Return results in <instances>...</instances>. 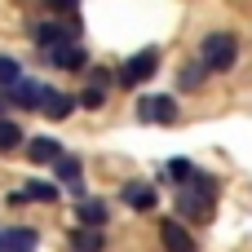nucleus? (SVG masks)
<instances>
[{
	"label": "nucleus",
	"instance_id": "nucleus-7",
	"mask_svg": "<svg viewBox=\"0 0 252 252\" xmlns=\"http://www.w3.org/2000/svg\"><path fill=\"white\" fill-rule=\"evenodd\" d=\"M159 244H164V252H199V244L190 239V230L182 221H164L159 226Z\"/></svg>",
	"mask_w": 252,
	"mask_h": 252
},
{
	"label": "nucleus",
	"instance_id": "nucleus-11",
	"mask_svg": "<svg viewBox=\"0 0 252 252\" xmlns=\"http://www.w3.org/2000/svg\"><path fill=\"white\" fill-rule=\"evenodd\" d=\"M62 155H66V151H62L53 137H31V142H27V159H35V164H58Z\"/></svg>",
	"mask_w": 252,
	"mask_h": 252
},
{
	"label": "nucleus",
	"instance_id": "nucleus-24",
	"mask_svg": "<svg viewBox=\"0 0 252 252\" xmlns=\"http://www.w3.org/2000/svg\"><path fill=\"white\" fill-rule=\"evenodd\" d=\"M0 252H9V248H4V235H0Z\"/></svg>",
	"mask_w": 252,
	"mask_h": 252
},
{
	"label": "nucleus",
	"instance_id": "nucleus-2",
	"mask_svg": "<svg viewBox=\"0 0 252 252\" xmlns=\"http://www.w3.org/2000/svg\"><path fill=\"white\" fill-rule=\"evenodd\" d=\"M199 58L208 62V71H230L235 58H239V40H235L230 31H213V35H204Z\"/></svg>",
	"mask_w": 252,
	"mask_h": 252
},
{
	"label": "nucleus",
	"instance_id": "nucleus-21",
	"mask_svg": "<svg viewBox=\"0 0 252 252\" xmlns=\"http://www.w3.org/2000/svg\"><path fill=\"white\" fill-rule=\"evenodd\" d=\"M18 75H22V71H18V62H13V58H0V84L9 89V84H13Z\"/></svg>",
	"mask_w": 252,
	"mask_h": 252
},
{
	"label": "nucleus",
	"instance_id": "nucleus-14",
	"mask_svg": "<svg viewBox=\"0 0 252 252\" xmlns=\"http://www.w3.org/2000/svg\"><path fill=\"white\" fill-rule=\"evenodd\" d=\"M71 111H75V97H71V93L49 89V97H44V115H49V120H66Z\"/></svg>",
	"mask_w": 252,
	"mask_h": 252
},
{
	"label": "nucleus",
	"instance_id": "nucleus-23",
	"mask_svg": "<svg viewBox=\"0 0 252 252\" xmlns=\"http://www.w3.org/2000/svg\"><path fill=\"white\" fill-rule=\"evenodd\" d=\"M49 9H80V0H44Z\"/></svg>",
	"mask_w": 252,
	"mask_h": 252
},
{
	"label": "nucleus",
	"instance_id": "nucleus-17",
	"mask_svg": "<svg viewBox=\"0 0 252 252\" xmlns=\"http://www.w3.org/2000/svg\"><path fill=\"white\" fill-rule=\"evenodd\" d=\"M13 146H22V128L13 120H0V151H13Z\"/></svg>",
	"mask_w": 252,
	"mask_h": 252
},
{
	"label": "nucleus",
	"instance_id": "nucleus-18",
	"mask_svg": "<svg viewBox=\"0 0 252 252\" xmlns=\"http://www.w3.org/2000/svg\"><path fill=\"white\" fill-rule=\"evenodd\" d=\"M208 75V62L199 58V62H190L186 71H182V89H199V80Z\"/></svg>",
	"mask_w": 252,
	"mask_h": 252
},
{
	"label": "nucleus",
	"instance_id": "nucleus-22",
	"mask_svg": "<svg viewBox=\"0 0 252 252\" xmlns=\"http://www.w3.org/2000/svg\"><path fill=\"white\" fill-rule=\"evenodd\" d=\"M89 84H102V89H106V84H111V71H102V66L89 71Z\"/></svg>",
	"mask_w": 252,
	"mask_h": 252
},
{
	"label": "nucleus",
	"instance_id": "nucleus-10",
	"mask_svg": "<svg viewBox=\"0 0 252 252\" xmlns=\"http://www.w3.org/2000/svg\"><path fill=\"white\" fill-rule=\"evenodd\" d=\"M106 248V235L97 226H75L71 230V252H102Z\"/></svg>",
	"mask_w": 252,
	"mask_h": 252
},
{
	"label": "nucleus",
	"instance_id": "nucleus-1",
	"mask_svg": "<svg viewBox=\"0 0 252 252\" xmlns=\"http://www.w3.org/2000/svg\"><path fill=\"white\" fill-rule=\"evenodd\" d=\"M217 177L213 173H199L195 168V177L190 182H182V190H177V208L186 213V217H208L213 213V199H217Z\"/></svg>",
	"mask_w": 252,
	"mask_h": 252
},
{
	"label": "nucleus",
	"instance_id": "nucleus-3",
	"mask_svg": "<svg viewBox=\"0 0 252 252\" xmlns=\"http://www.w3.org/2000/svg\"><path fill=\"white\" fill-rule=\"evenodd\" d=\"M44 97H49V84L35 80V75H18L9 84V102L22 106V111H44Z\"/></svg>",
	"mask_w": 252,
	"mask_h": 252
},
{
	"label": "nucleus",
	"instance_id": "nucleus-6",
	"mask_svg": "<svg viewBox=\"0 0 252 252\" xmlns=\"http://www.w3.org/2000/svg\"><path fill=\"white\" fill-rule=\"evenodd\" d=\"M31 35H35V44L58 49V44L75 40V22H35V27H31Z\"/></svg>",
	"mask_w": 252,
	"mask_h": 252
},
{
	"label": "nucleus",
	"instance_id": "nucleus-16",
	"mask_svg": "<svg viewBox=\"0 0 252 252\" xmlns=\"http://www.w3.org/2000/svg\"><path fill=\"white\" fill-rule=\"evenodd\" d=\"M35 244H40L35 230H9V235H4V248L9 252H35Z\"/></svg>",
	"mask_w": 252,
	"mask_h": 252
},
{
	"label": "nucleus",
	"instance_id": "nucleus-12",
	"mask_svg": "<svg viewBox=\"0 0 252 252\" xmlns=\"http://www.w3.org/2000/svg\"><path fill=\"white\" fill-rule=\"evenodd\" d=\"M27 199H35V204H58V190H53L49 182H27L22 190L9 195V204H27Z\"/></svg>",
	"mask_w": 252,
	"mask_h": 252
},
{
	"label": "nucleus",
	"instance_id": "nucleus-9",
	"mask_svg": "<svg viewBox=\"0 0 252 252\" xmlns=\"http://www.w3.org/2000/svg\"><path fill=\"white\" fill-rule=\"evenodd\" d=\"M120 199H124L128 208H137V213H151V208L159 204V195H155V190H151L146 182H128V186L120 190Z\"/></svg>",
	"mask_w": 252,
	"mask_h": 252
},
{
	"label": "nucleus",
	"instance_id": "nucleus-5",
	"mask_svg": "<svg viewBox=\"0 0 252 252\" xmlns=\"http://www.w3.org/2000/svg\"><path fill=\"white\" fill-rule=\"evenodd\" d=\"M137 115H142L146 124H173V120H177V97H168V93H151V97L137 102Z\"/></svg>",
	"mask_w": 252,
	"mask_h": 252
},
{
	"label": "nucleus",
	"instance_id": "nucleus-4",
	"mask_svg": "<svg viewBox=\"0 0 252 252\" xmlns=\"http://www.w3.org/2000/svg\"><path fill=\"white\" fill-rule=\"evenodd\" d=\"M155 71H159V53H155V49H142V53H133V58L120 66V84H124V89H137V84H146Z\"/></svg>",
	"mask_w": 252,
	"mask_h": 252
},
{
	"label": "nucleus",
	"instance_id": "nucleus-20",
	"mask_svg": "<svg viewBox=\"0 0 252 252\" xmlns=\"http://www.w3.org/2000/svg\"><path fill=\"white\" fill-rule=\"evenodd\" d=\"M164 173H168L173 182H190V177H195V164H190V159H173V164H164Z\"/></svg>",
	"mask_w": 252,
	"mask_h": 252
},
{
	"label": "nucleus",
	"instance_id": "nucleus-15",
	"mask_svg": "<svg viewBox=\"0 0 252 252\" xmlns=\"http://www.w3.org/2000/svg\"><path fill=\"white\" fill-rule=\"evenodd\" d=\"M106 217H111V208H106L102 199H89V195L80 199V221H84V226H106Z\"/></svg>",
	"mask_w": 252,
	"mask_h": 252
},
{
	"label": "nucleus",
	"instance_id": "nucleus-8",
	"mask_svg": "<svg viewBox=\"0 0 252 252\" xmlns=\"http://www.w3.org/2000/svg\"><path fill=\"white\" fill-rule=\"evenodd\" d=\"M49 62L58 66V71H80L84 62H89V53L75 44V40H66V44H58V49H49Z\"/></svg>",
	"mask_w": 252,
	"mask_h": 252
},
{
	"label": "nucleus",
	"instance_id": "nucleus-13",
	"mask_svg": "<svg viewBox=\"0 0 252 252\" xmlns=\"http://www.w3.org/2000/svg\"><path fill=\"white\" fill-rule=\"evenodd\" d=\"M58 182H66V190H71L75 199H84V186H80V159H75V155H62V159H58Z\"/></svg>",
	"mask_w": 252,
	"mask_h": 252
},
{
	"label": "nucleus",
	"instance_id": "nucleus-19",
	"mask_svg": "<svg viewBox=\"0 0 252 252\" xmlns=\"http://www.w3.org/2000/svg\"><path fill=\"white\" fill-rule=\"evenodd\" d=\"M102 102H106V89H102V84H89V89L80 93V106H89V111H102Z\"/></svg>",
	"mask_w": 252,
	"mask_h": 252
}]
</instances>
